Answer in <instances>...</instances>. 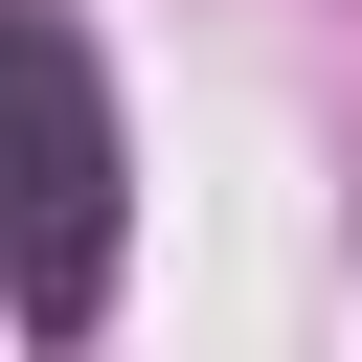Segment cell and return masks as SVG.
Instances as JSON below:
<instances>
[{
  "label": "cell",
  "instance_id": "6da1fadb",
  "mask_svg": "<svg viewBox=\"0 0 362 362\" xmlns=\"http://www.w3.org/2000/svg\"><path fill=\"white\" fill-rule=\"evenodd\" d=\"M113 226H136L113 68H90V23L45 0V23H23V339H90V317H113Z\"/></svg>",
  "mask_w": 362,
  "mask_h": 362
}]
</instances>
